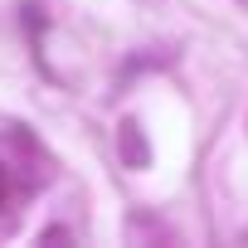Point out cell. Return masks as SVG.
<instances>
[{"mask_svg": "<svg viewBox=\"0 0 248 248\" xmlns=\"http://www.w3.org/2000/svg\"><path fill=\"white\" fill-rule=\"evenodd\" d=\"M0 190H5V180H0Z\"/></svg>", "mask_w": 248, "mask_h": 248, "instance_id": "cell-1", "label": "cell"}]
</instances>
